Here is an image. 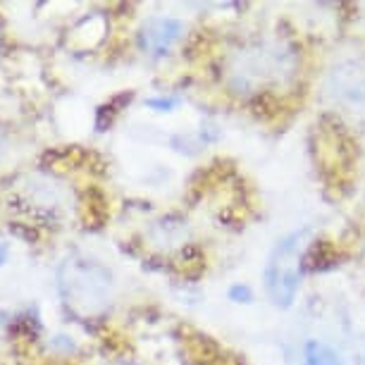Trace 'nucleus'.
I'll list each match as a JSON object with an SVG mask.
<instances>
[{
    "label": "nucleus",
    "instance_id": "f257e3e1",
    "mask_svg": "<svg viewBox=\"0 0 365 365\" xmlns=\"http://www.w3.org/2000/svg\"><path fill=\"white\" fill-rule=\"evenodd\" d=\"M296 72V53L284 41H258L232 53L225 65L227 86L237 93L251 96L272 86L287 84Z\"/></svg>",
    "mask_w": 365,
    "mask_h": 365
},
{
    "label": "nucleus",
    "instance_id": "f03ea898",
    "mask_svg": "<svg viewBox=\"0 0 365 365\" xmlns=\"http://www.w3.org/2000/svg\"><path fill=\"white\" fill-rule=\"evenodd\" d=\"M60 296L74 318L88 320L108 311L113 299V277L96 260L67 258L58 277Z\"/></svg>",
    "mask_w": 365,
    "mask_h": 365
},
{
    "label": "nucleus",
    "instance_id": "7ed1b4c3",
    "mask_svg": "<svg viewBox=\"0 0 365 365\" xmlns=\"http://www.w3.org/2000/svg\"><path fill=\"white\" fill-rule=\"evenodd\" d=\"M306 237L308 232L303 230L282 239L270 256V263H267L265 270V287L277 306H292L296 296L301 277V260L303 251H306Z\"/></svg>",
    "mask_w": 365,
    "mask_h": 365
},
{
    "label": "nucleus",
    "instance_id": "20e7f679",
    "mask_svg": "<svg viewBox=\"0 0 365 365\" xmlns=\"http://www.w3.org/2000/svg\"><path fill=\"white\" fill-rule=\"evenodd\" d=\"M325 93L351 120H365V60L344 58L327 72Z\"/></svg>",
    "mask_w": 365,
    "mask_h": 365
},
{
    "label": "nucleus",
    "instance_id": "39448f33",
    "mask_svg": "<svg viewBox=\"0 0 365 365\" xmlns=\"http://www.w3.org/2000/svg\"><path fill=\"white\" fill-rule=\"evenodd\" d=\"M184 36V24L172 17H153L141 26L139 46L148 55H165Z\"/></svg>",
    "mask_w": 365,
    "mask_h": 365
},
{
    "label": "nucleus",
    "instance_id": "423d86ee",
    "mask_svg": "<svg viewBox=\"0 0 365 365\" xmlns=\"http://www.w3.org/2000/svg\"><path fill=\"white\" fill-rule=\"evenodd\" d=\"M306 365H344V361L334 349L327 346V344L308 341L306 344Z\"/></svg>",
    "mask_w": 365,
    "mask_h": 365
},
{
    "label": "nucleus",
    "instance_id": "0eeeda50",
    "mask_svg": "<svg viewBox=\"0 0 365 365\" xmlns=\"http://www.w3.org/2000/svg\"><path fill=\"white\" fill-rule=\"evenodd\" d=\"M177 101H150L148 106H153V108H172Z\"/></svg>",
    "mask_w": 365,
    "mask_h": 365
},
{
    "label": "nucleus",
    "instance_id": "6e6552de",
    "mask_svg": "<svg viewBox=\"0 0 365 365\" xmlns=\"http://www.w3.org/2000/svg\"><path fill=\"white\" fill-rule=\"evenodd\" d=\"M5 258H8V249H5V246H0V265L5 263Z\"/></svg>",
    "mask_w": 365,
    "mask_h": 365
},
{
    "label": "nucleus",
    "instance_id": "1a4fd4ad",
    "mask_svg": "<svg viewBox=\"0 0 365 365\" xmlns=\"http://www.w3.org/2000/svg\"><path fill=\"white\" fill-rule=\"evenodd\" d=\"M110 365H129V363H110Z\"/></svg>",
    "mask_w": 365,
    "mask_h": 365
}]
</instances>
